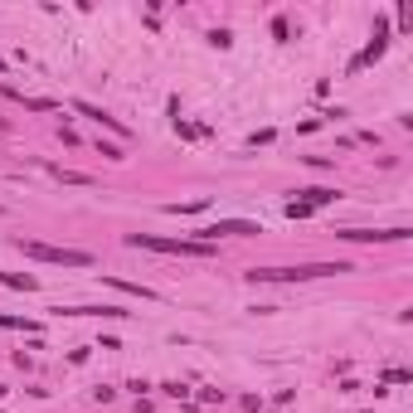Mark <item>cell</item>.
Instances as JSON below:
<instances>
[{
    "label": "cell",
    "mask_w": 413,
    "mask_h": 413,
    "mask_svg": "<svg viewBox=\"0 0 413 413\" xmlns=\"http://www.w3.org/2000/svg\"><path fill=\"white\" fill-rule=\"evenodd\" d=\"M350 263H301V268H253L248 282H316V277H340Z\"/></svg>",
    "instance_id": "cell-1"
},
{
    "label": "cell",
    "mask_w": 413,
    "mask_h": 413,
    "mask_svg": "<svg viewBox=\"0 0 413 413\" xmlns=\"http://www.w3.org/2000/svg\"><path fill=\"white\" fill-rule=\"evenodd\" d=\"M132 248H151V253H171V258H210L214 243H199V238H156V234H127Z\"/></svg>",
    "instance_id": "cell-2"
},
{
    "label": "cell",
    "mask_w": 413,
    "mask_h": 413,
    "mask_svg": "<svg viewBox=\"0 0 413 413\" xmlns=\"http://www.w3.org/2000/svg\"><path fill=\"white\" fill-rule=\"evenodd\" d=\"M20 253L34 258V263H54V268H92V253H83V248H54V243L20 238Z\"/></svg>",
    "instance_id": "cell-3"
},
{
    "label": "cell",
    "mask_w": 413,
    "mask_h": 413,
    "mask_svg": "<svg viewBox=\"0 0 413 413\" xmlns=\"http://www.w3.org/2000/svg\"><path fill=\"white\" fill-rule=\"evenodd\" d=\"M336 238H345V243H399V238H408V229H340Z\"/></svg>",
    "instance_id": "cell-4"
},
{
    "label": "cell",
    "mask_w": 413,
    "mask_h": 413,
    "mask_svg": "<svg viewBox=\"0 0 413 413\" xmlns=\"http://www.w3.org/2000/svg\"><path fill=\"white\" fill-rule=\"evenodd\" d=\"M219 234H258V224H248V219H219V224H210V229H199V243H214Z\"/></svg>",
    "instance_id": "cell-5"
},
{
    "label": "cell",
    "mask_w": 413,
    "mask_h": 413,
    "mask_svg": "<svg viewBox=\"0 0 413 413\" xmlns=\"http://www.w3.org/2000/svg\"><path fill=\"white\" fill-rule=\"evenodd\" d=\"M384 49H389V25L379 20V25H375V39L365 44V54H360V59H355V68H365V64H375V59L384 54Z\"/></svg>",
    "instance_id": "cell-6"
},
{
    "label": "cell",
    "mask_w": 413,
    "mask_h": 413,
    "mask_svg": "<svg viewBox=\"0 0 413 413\" xmlns=\"http://www.w3.org/2000/svg\"><path fill=\"white\" fill-rule=\"evenodd\" d=\"M78 112H83V117H92L97 127H108V132H117V136H127V127H122L117 117H108V112H102V108H92V102H78Z\"/></svg>",
    "instance_id": "cell-7"
},
{
    "label": "cell",
    "mask_w": 413,
    "mask_h": 413,
    "mask_svg": "<svg viewBox=\"0 0 413 413\" xmlns=\"http://www.w3.org/2000/svg\"><path fill=\"white\" fill-rule=\"evenodd\" d=\"M108 287H117V292H127V297H141V301H156L161 292H151V287H141V282H122V277H102Z\"/></svg>",
    "instance_id": "cell-8"
},
{
    "label": "cell",
    "mask_w": 413,
    "mask_h": 413,
    "mask_svg": "<svg viewBox=\"0 0 413 413\" xmlns=\"http://www.w3.org/2000/svg\"><path fill=\"white\" fill-rule=\"evenodd\" d=\"M306 199L301 204H312V210H321V204H336L340 199V190H326V185H312V190H301Z\"/></svg>",
    "instance_id": "cell-9"
},
{
    "label": "cell",
    "mask_w": 413,
    "mask_h": 413,
    "mask_svg": "<svg viewBox=\"0 0 413 413\" xmlns=\"http://www.w3.org/2000/svg\"><path fill=\"white\" fill-rule=\"evenodd\" d=\"M0 287H15V292H34L39 282H34L29 273H0Z\"/></svg>",
    "instance_id": "cell-10"
},
{
    "label": "cell",
    "mask_w": 413,
    "mask_h": 413,
    "mask_svg": "<svg viewBox=\"0 0 413 413\" xmlns=\"http://www.w3.org/2000/svg\"><path fill=\"white\" fill-rule=\"evenodd\" d=\"M54 175H59L64 185H92V175H83V171H64V166H54Z\"/></svg>",
    "instance_id": "cell-11"
},
{
    "label": "cell",
    "mask_w": 413,
    "mask_h": 413,
    "mask_svg": "<svg viewBox=\"0 0 413 413\" xmlns=\"http://www.w3.org/2000/svg\"><path fill=\"white\" fill-rule=\"evenodd\" d=\"M0 326H5V331H39L34 321H25V316H5V312H0Z\"/></svg>",
    "instance_id": "cell-12"
},
{
    "label": "cell",
    "mask_w": 413,
    "mask_h": 413,
    "mask_svg": "<svg viewBox=\"0 0 413 413\" xmlns=\"http://www.w3.org/2000/svg\"><path fill=\"white\" fill-rule=\"evenodd\" d=\"M97 151H102L108 161H122V146H117V141H97Z\"/></svg>",
    "instance_id": "cell-13"
},
{
    "label": "cell",
    "mask_w": 413,
    "mask_h": 413,
    "mask_svg": "<svg viewBox=\"0 0 413 413\" xmlns=\"http://www.w3.org/2000/svg\"><path fill=\"white\" fill-rule=\"evenodd\" d=\"M306 214H312V204H301V199L287 204V219H306Z\"/></svg>",
    "instance_id": "cell-14"
},
{
    "label": "cell",
    "mask_w": 413,
    "mask_h": 413,
    "mask_svg": "<svg viewBox=\"0 0 413 413\" xmlns=\"http://www.w3.org/2000/svg\"><path fill=\"white\" fill-rule=\"evenodd\" d=\"M210 44H219V49H229V44H234V34H229V29H214V34H210Z\"/></svg>",
    "instance_id": "cell-15"
}]
</instances>
